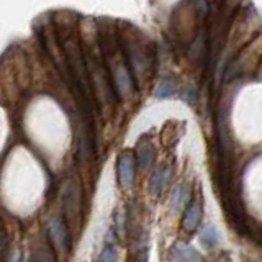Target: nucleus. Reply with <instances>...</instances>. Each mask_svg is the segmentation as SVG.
Returning <instances> with one entry per match:
<instances>
[{
  "instance_id": "obj_6",
  "label": "nucleus",
  "mask_w": 262,
  "mask_h": 262,
  "mask_svg": "<svg viewBox=\"0 0 262 262\" xmlns=\"http://www.w3.org/2000/svg\"><path fill=\"white\" fill-rule=\"evenodd\" d=\"M64 208L69 225L76 226L79 220V210H80V190L76 184H71L68 188V193L64 196Z\"/></svg>"
},
{
  "instance_id": "obj_12",
  "label": "nucleus",
  "mask_w": 262,
  "mask_h": 262,
  "mask_svg": "<svg viewBox=\"0 0 262 262\" xmlns=\"http://www.w3.org/2000/svg\"><path fill=\"white\" fill-rule=\"evenodd\" d=\"M176 90H177V84L172 79H164L161 80L158 87H156V92L154 95L158 97V98H167L170 97L172 94H176Z\"/></svg>"
},
{
  "instance_id": "obj_13",
  "label": "nucleus",
  "mask_w": 262,
  "mask_h": 262,
  "mask_svg": "<svg viewBox=\"0 0 262 262\" xmlns=\"http://www.w3.org/2000/svg\"><path fill=\"white\" fill-rule=\"evenodd\" d=\"M117 248L113 244H106L103 251L100 252V256L97 257V262H117Z\"/></svg>"
},
{
  "instance_id": "obj_11",
  "label": "nucleus",
  "mask_w": 262,
  "mask_h": 262,
  "mask_svg": "<svg viewBox=\"0 0 262 262\" xmlns=\"http://www.w3.org/2000/svg\"><path fill=\"white\" fill-rule=\"evenodd\" d=\"M200 239L202 243L207 246V248H213V246H216L218 241H220V233L218 229L213 226V225H207L203 229H202V234H200Z\"/></svg>"
},
{
  "instance_id": "obj_1",
  "label": "nucleus",
  "mask_w": 262,
  "mask_h": 262,
  "mask_svg": "<svg viewBox=\"0 0 262 262\" xmlns=\"http://www.w3.org/2000/svg\"><path fill=\"white\" fill-rule=\"evenodd\" d=\"M117 36L133 84L141 87L149 80L154 69V49L151 41L133 25L118 27Z\"/></svg>"
},
{
  "instance_id": "obj_10",
  "label": "nucleus",
  "mask_w": 262,
  "mask_h": 262,
  "mask_svg": "<svg viewBox=\"0 0 262 262\" xmlns=\"http://www.w3.org/2000/svg\"><path fill=\"white\" fill-rule=\"evenodd\" d=\"M172 257L176 262H202V256L196 252L192 246L185 243H176L172 248Z\"/></svg>"
},
{
  "instance_id": "obj_5",
  "label": "nucleus",
  "mask_w": 262,
  "mask_h": 262,
  "mask_svg": "<svg viewBox=\"0 0 262 262\" xmlns=\"http://www.w3.org/2000/svg\"><path fill=\"white\" fill-rule=\"evenodd\" d=\"M135 154L131 151H123L118 158V164H117V176H118V182L123 188L131 187L135 180Z\"/></svg>"
},
{
  "instance_id": "obj_15",
  "label": "nucleus",
  "mask_w": 262,
  "mask_h": 262,
  "mask_svg": "<svg viewBox=\"0 0 262 262\" xmlns=\"http://www.w3.org/2000/svg\"><path fill=\"white\" fill-rule=\"evenodd\" d=\"M133 262H147V246L143 244L139 251L136 252V256L133 257Z\"/></svg>"
},
{
  "instance_id": "obj_8",
  "label": "nucleus",
  "mask_w": 262,
  "mask_h": 262,
  "mask_svg": "<svg viewBox=\"0 0 262 262\" xmlns=\"http://www.w3.org/2000/svg\"><path fill=\"white\" fill-rule=\"evenodd\" d=\"M154 161V147L149 141L146 139H141L136 146L135 151V162L138 164V167L141 170H146L147 167L151 166Z\"/></svg>"
},
{
  "instance_id": "obj_16",
  "label": "nucleus",
  "mask_w": 262,
  "mask_h": 262,
  "mask_svg": "<svg viewBox=\"0 0 262 262\" xmlns=\"http://www.w3.org/2000/svg\"><path fill=\"white\" fill-rule=\"evenodd\" d=\"M0 252H2V236H0Z\"/></svg>"
},
{
  "instance_id": "obj_9",
  "label": "nucleus",
  "mask_w": 262,
  "mask_h": 262,
  "mask_svg": "<svg viewBox=\"0 0 262 262\" xmlns=\"http://www.w3.org/2000/svg\"><path fill=\"white\" fill-rule=\"evenodd\" d=\"M170 179V169L167 166H161L154 170V174L151 176L149 180V192L152 195H161L164 188L167 187Z\"/></svg>"
},
{
  "instance_id": "obj_7",
  "label": "nucleus",
  "mask_w": 262,
  "mask_h": 262,
  "mask_svg": "<svg viewBox=\"0 0 262 262\" xmlns=\"http://www.w3.org/2000/svg\"><path fill=\"white\" fill-rule=\"evenodd\" d=\"M200 218H202V205H200L199 200L193 199L185 208L184 218H182V228L185 229L187 233L195 231V229L199 228Z\"/></svg>"
},
{
  "instance_id": "obj_14",
  "label": "nucleus",
  "mask_w": 262,
  "mask_h": 262,
  "mask_svg": "<svg viewBox=\"0 0 262 262\" xmlns=\"http://www.w3.org/2000/svg\"><path fill=\"white\" fill-rule=\"evenodd\" d=\"M185 195H187V187H185V185H180V187L177 188V190H176V196H174V199H176L174 207H176V208H179L180 205H182V203L185 202V199H184Z\"/></svg>"
},
{
  "instance_id": "obj_3",
  "label": "nucleus",
  "mask_w": 262,
  "mask_h": 262,
  "mask_svg": "<svg viewBox=\"0 0 262 262\" xmlns=\"http://www.w3.org/2000/svg\"><path fill=\"white\" fill-rule=\"evenodd\" d=\"M85 59V68H87V76L90 82V90H94V95L100 106L112 105L115 92L112 89V82L108 74H106L105 68L100 64V61L95 56L84 54Z\"/></svg>"
},
{
  "instance_id": "obj_4",
  "label": "nucleus",
  "mask_w": 262,
  "mask_h": 262,
  "mask_svg": "<svg viewBox=\"0 0 262 262\" xmlns=\"http://www.w3.org/2000/svg\"><path fill=\"white\" fill-rule=\"evenodd\" d=\"M48 237L51 241L54 252L59 257H66L69 252V233L61 218H51L48 223Z\"/></svg>"
},
{
  "instance_id": "obj_2",
  "label": "nucleus",
  "mask_w": 262,
  "mask_h": 262,
  "mask_svg": "<svg viewBox=\"0 0 262 262\" xmlns=\"http://www.w3.org/2000/svg\"><path fill=\"white\" fill-rule=\"evenodd\" d=\"M98 43H100V51L103 53L105 59V71L108 74L112 89L117 97L128 98L133 95L135 84L131 79V74L128 71V66L125 57H123L121 48L118 43L117 31H113L110 27L100 28V36H98Z\"/></svg>"
}]
</instances>
